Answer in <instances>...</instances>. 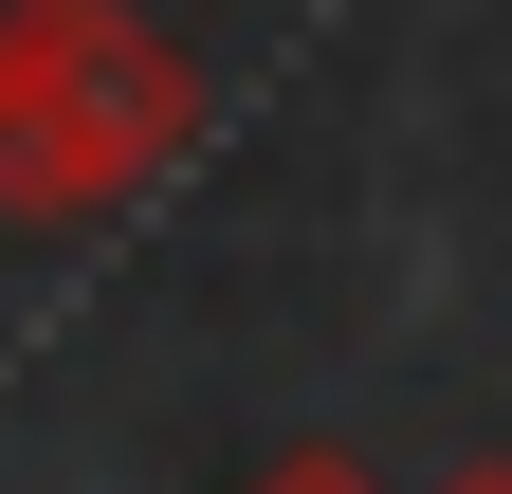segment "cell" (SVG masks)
<instances>
[{
    "label": "cell",
    "mask_w": 512,
    "mask_h": 494,
    "mask_svg": "<svg viewBox=\"0 0 512 494\" xmlns=\"http://www.w3.org/2000/svg\"><path fill=\"white\" fill-rule=\"evenodd\" d=\"M183 147H202V55L147 0H19L0 19V220L37 238L128 220Z\"/></svg>",
    "instance_id": "6da1fadb"
},
{
    "label": "cell",
    "mask_w": 512,
    "mask_h": 494,
    "mask_svg": "<svg viewBox=\"0 0 512 494\" xmlns=\"http://www.w3.org/2000/svg\"><path fill=\"white\" fill-rule=\"evenodd\" d=\"M256 494H384V476H366L348 440H293V458H275V476H256Z\"/></svg>",
    "instance_id": "7a4b0ae2"
},
{
    "label": "cell",
    "mask_w": 512,
    "mask_h": 494,
    "mask_svg": "<svg viewBox=\"0 0 512 494\" xmlns=\"http://www.w3.org/2000/svg\"><path fill=\"white\" fill-rule=\"evenodd\" d=\"M458 494H512V476H458Z\"/></svg>",
    "instance_id": "3957f363"
},
{
    "label": "cell",
    "mask_w": 512,
    "mask_h": 494,
    "mask_svg": "<svg viewBox=\"0 0 512 494\" xmlns=\"http://www.w3.org/2000/svg\"><path fill=\"white\" fill-rule=\"evenodd\" d=\"M0 19H19V0H0Z\"/></svg>",
    "instance_id": "277c9868"
}]
</instances>
